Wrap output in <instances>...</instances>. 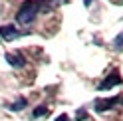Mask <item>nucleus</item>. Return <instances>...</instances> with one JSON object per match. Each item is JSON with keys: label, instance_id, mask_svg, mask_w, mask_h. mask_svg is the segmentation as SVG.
Masks as SVG:
<instances>
[{"label": "nucleus", "instance_id": "1", "mask_svg": "<svg viewBox=\"0 0 123 121\" xmlns=\"http://www.w3.org/2000/svg\"><path fill=\"white\" fill-rule=\"evenodd\" d=\"M42 6H44L42 0H26V2L20 6L18 14H16V22L22 24V26H30L36 20V16L40 14Z\"/></svg>", "mask_w": 123, "mask_h": 121}, {"label": "nucleus", "instance_id": "2", "mask_svg": "<svg viewBox=\"0 0 123 121\" xmlns=\"http://www.w3.org/2000/svg\"><path fill=\"white\" fill-rule=\"evenodd\" d=\"M119 105H123V95H115L111 99H95L93 109L97 113H105V111H109L113 107H119Z\"/></svg>", "mask_w": 123, "mask_h": 121}, {"label": "nucleus", "instance_id": "3", "mask_svg": "<svg viewBox=\"0 0 123 121\" xmlns=\"http://www.w3.org/2000/svg\"><path fill=\"white\" fill-rule=\"evenodd\" d=\"M119 84H121V75H119V72H113V73H109L101 84L97 85V89L99 91H105V89H111V87L119 85Z\"/></svg>", "mask_w": 123, "mask_h": 121}, {"label": "nucleus", "instance_id": "4", "mask_svg": "<svg viewBox=\"0 0 123 121\" xmlns=\"http://www.w3.org/2000/svg\"><path fill=\"white\" fill-rule=\"evenodd\" d=\"M22 36V32L16 28V26H0V38L2 40H6V42H12V40H16V38H20Z\"/></svg>", "mask_w": 123, "mask_h": 121}, {"label": "nucleus", "instance_id": "5", "mask_svg": "<svg viewBox=\"0 0 123 121\" xmlns=\"http://www.w3.org/2000/svg\"><path fill=\"white\" fill-rule=\"evenodd\" d=\"M6 62L12 67H24L26 66V58L22 54H6Z\"/></svg>", "mask_w": 123, "mask_h": 121}, {"label": "nucleus", "instance_id": "6", "mask_svg": "<svg viewBox=\"0 0 123 121\" xmlns=\"http://www.w3.org/2000/svg\"><path fill=\"white\" fill-rule=\"evenodd\" d=\"M26 105H28V101L24 99V97H20L18 101H14V103H10V105H8V109H10V111H22V109L26 107Z\"/></svg>", "mask_w": 123, "mask_h": 121}, {"label": "nucleus", "instance_id": "7", "mask_svg": "<svg viewBox=\"0 0 123 121\" xmlns=\"http://www.w3.org/2000/svg\"><path fill=\"white\" fill-rule=\"evenodd\" d=\"M46 113H48V107H46V105H38V107L32 111V119H40V117H46Z\"/></svg>", "mask_w": 123, "mask_h": 121}, {"label": "nucleus", "instance_id": "8", "mask_svg": "<svg viewBox=\"0 0 123 121\" xmlns=\"http://www.w3.org/2000/svg\"><path fill=\"white\" fill-rule=\"evenodd\" d=\"M113 46H115V50H123V34H121V36H117V38H115V42H113Z\"/></svg>", "mask_w": 123, "mask_h": 121}, {"label": "nucleus", "instance_id": "9", "mask_svg": "<svg viewBox=\"0 0 123 121\" xmlns=\"http://www.w3.org/2000/svg\"><path fill=\"white\" fill-rule=\"evenodd\" d=\"M56 121H70V117H68V115H60Z\"/></svg>", "mask_w": 123, "mask_h": 121}, {"label": "nucleus", "instance_id": "10", "mask_svg": "<svg viewBox=\"0 0 123 121\" xmlns=\"http://www.w3.org/2000/svg\"><path fill=\"white\" fill-rule=\"evenodd\" d=\"M83 4H86V6H89V4H91V0H86V2H83Z\"/></svg>", "mask_w": 123, "mask_h": 121}]
</instances>
